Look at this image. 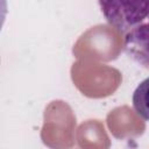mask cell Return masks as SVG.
Returning a JSON list of instances; mask_svg holds the SVG:
<instances>
[{
    "label": "cell",
    "instance_id": "obj_1",
    "mask_svg": "<svg viewBox=\"0 0 149 149\" xmlns=\"http://www.w3.org/2000/svg\"><path fill=\"white\" fill-rule=\"evenodd\" d=\"M107 20L119 31H128L149 15V0H98Z\"/></svg>",
    "mask_w": 149,
    "mask_h": 149
},
{
    "label": "cell",
    "instance_id": "obj_2",
    "mask_svg": "<svg viewBox=\"0 0 149 149\" xmlns=\"http://www.w3.org/2000/svg\"><path fill=\"white\" fill-rule=\"evenodd\" d=\"M123 48L133 61L149 70V15L128 30Z\"/></svg>",
    "mask_w": 149,
    "mask_h": 149
},
{
    "label": "cell",
    "instance_id": "obj_3",
    "mask_svg": "<svg viewBox=\"0 0 149 149\" xmlns=\"http://www.w3.org/2000/svg\"><path fill=\"white\" fill-rule=\"evenodd\" d=\"M133 107L144 120L149 121V77L142 80L133 93Z\"/></svg>",
    "mask_w": 149,
    "mask_h": 149
}]
</instances>
